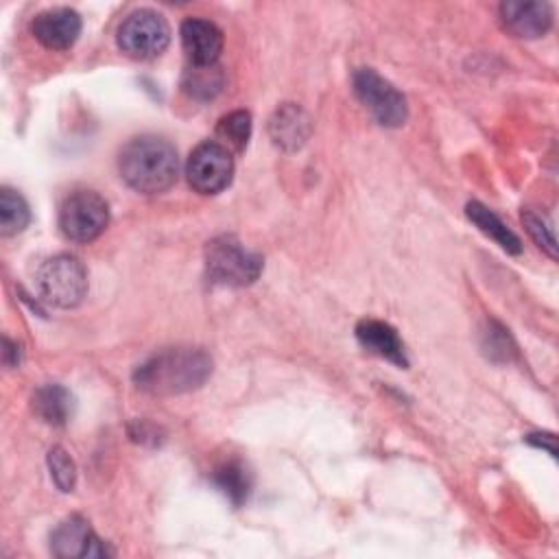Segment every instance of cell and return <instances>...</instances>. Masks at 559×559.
Listing matches in <instances>:
<instances>
[{
    "label": "cell",
    "mask_w": 559,
    "mask_h": 559,
    "mask_svg": "<svg viewBox=\"0 0 559 559\" xmlns=\"http://www.w3.org/2000/svg\"><path fill=\"white\" fill-rule=\"evenodd\" d=\"M212 373V358L197 347H168L133 371V382L151 395H179L199 389Z\"/></svg>",
    "instance_id": "1"
},
{
    "label": "cell",
    "mask_w": 559,
    "mask_h": 559,
    "mask_svg": "<svg viewBox=\"0 0 559 559\" xmlns=\"http://www.w3.org/2000/svg\"><path fill=\"white\" fill-rule=\"evenodd\" d=\"M179 170L175 146L159 135H140L127 142L118 155L122 181L140 194H159L168 190Z\"/></svg>",
    "instance_id": "2"
},
{
    "label": "cell",
    "mask_w": 559,
    "mask_h": 559,
    "mask_svg": "<svg viewBox=\"0 0 559 559\" xmlns=\"http://www.w3.org/2000/svg\"><path fill=\"white\" fill-rule=\"evenodd\" d=\"M41 299L57 308H74L87 293V271L83 262L70 253L48 258L35 275Z\"/></svg>",
    "instance_id": "3"
},
{
    "label": "cell",
    "mask_w": 559,
    "mask_h": 559,
    "mask_svg": "<svg viewBox=\"0 0 559 559\" xmlns=\"http://www.w3.org/2000/svg\"><path fill=\"white\" fill-rule=\"evenodd\" d=\"M205 271L214 284L247 286L258 280L262 271V258L234 236H218L205 247Z\"/></svg>",
    "instance_id": "4"
},
{
    "label": "cell",
    "mask_w": 559,
    "mask_h": 559,
    "mask_svg": "<svg viewBox=\"0 0 559 559\" xmlns=\"http://www.w3.org/2000/svg\"><path fill=\"white\" fill-rule=\"evenodd\" d=\"M109 223V205L94 190L70 192L59 207V229L72 242L96 240Z\"/></svg>",
    "instance_id": "5"
},
{
    "label": "cell",
    "mask_w": 559,
    "mask_h": 559,
    "mask_svg": "<svg viewBox=\"0 0 559 559\" xmlns=\"http://www.w3.org/2000/svg\"><path fill=\"white\" fill-rule=\"evenodd\" d=\"M118 48L131 59H153L162 55L170 41V28L162 13L138 9L118 26Z\"/></svg>",
    "instance_id": "6"
},
{
    "label": "cell",
    "mask_w": 559,
    "mask_h": 559,
    "mask_svg": "<svg viewBox=\"0 0 559 559\" xmlns=\"http://www.w3.org/2000/svg\"><path fill=\"white\" fill-rule=\"evenodd\" d=\"M354 94L365 109L382 127H402L408 118V105L393 83L382 79L373 68H358L354 72Z\"/></svg>",
    "instance_id": "7"
},
{
    "label": "cell",
    "mask_w": 559,
    "mask_h": 559,
    "mask_svg": "<svg viewBox=\"0 0 559 559\" xmlns=\"http://www.w3.org/2000/svg\"><path fill=\"white\" fill-rule=\"evenodd\" d=\"M234 175L231 151L221 142H201L186 162V177L192 190L199 194H216L225 190Z\"/></svg>",
    "instance_id": "8"
},
{
    "label": "cell",
    "mask_w": 559,
    "mask_h": 559,
    "mask_svg": "<svg viewBox=\"0 0 559 559\" xmlns=\"http://www.w3.org/2000/svg\"><path fill=\"white\" fill-rule=\"evenodd\" d=\"M50 550L61 559L74 557H107L111 550L107 544L92 531L90 522L81 515L66 518L50 535Z\"/></svg>",
    "instance_id": "9"
},
{
    "label": "cell",
    "mask_w": 559,
    "mask_h": 559,
    "mask_svg": "<svg viewBox=\"0 0 559 559\" xmlns=\"http://www.w3.org/2000/svg\"><path fill=\"white\" fill-rule=\"evenodd\" d=\"M31 33L50 50H68L81 35V17L68 7L46 9L35 15Z\"/></svg>",
    "instance_id": "10"
},
{
    "label": "cell",
    "mask_w": 559,
    "mask_h": 559,
    "mask_svg": "<svg viewBox=\"0 0 559 559\" xmlns=\"http://www.w3.org/2000/svg\"><path fill=\"white\" fill-rule=\"evenodd\" d=\"M181 46L190 66H212L223 50L221 28L203 17H188L181 22Z\"/></svg>",
    "instance_id": "11"
},
{
    "label": "cell",
    "mask_w": 559,
    "mask_h": 559,
    "mask_svg": "<svg viewBox=\"0 0 559 559\" xmlns=\"http://www.w3.org/2000/svg\"><path fill=\"white\" fill-rule=\"evenodd\" d=\"M500 22L511 35L535 39L550 28L552 9L548 2H502Z\"/></svg>",
    "instance_id": "12"
},
{
    "label": "cell",
    "mask_w": 559,
    "mask_h": 559,
    "mask_svg": "<svg viewBox=\"0 0 559 559\" xmlns=\"http://www.w3.org/2000/svg\"><path fill=\"white\" fill-rule=\"evenodd\" d=\"M356 336L365 349L371 354L397 365V367H408V358L404 352V343L397 336V332L378 319H362L356 325Z\"/></svg>",
    "instance_id": "13"
},
{
    "label": "cell",
    "mask_w": 559,
    "mask_h": 559,
    "mask_svg": "<svg viewBox=\"0 0 559 559\" xmlns=\"http://www.w3.org/2000/svg\"><path fill=\"white\" fill-rule=\"evenodd\" d=\"M269 133L280 148L297 151L310 135V118L299 105L284 103L273 111L269 120Z\"/></svg>",
    "instance_id": "14"
},
{
    "label": "cell",
    "mask_w": 559,
    "mask_h": 559,
    "mask_svg": "<svg viewBox=\"0 0 559 559\" xmlns=\"http://www.w3.org/2000/svg\"><path fill=\"white\" fill-rule=\"evenodd\" d=\"M72 393L61 384H46L33 395V411L52 426H61L72 415Z\"/></svg>",
    "instance_id": "15"
},
{
    "label": "cell",
    "mask_w": 559,
    "mask_h": 559,
    "mask_svg": "<svg viewBox=\"0 0 559 559\" xmlns=\"http://www.w3.org/2000/svg\"><path fill=\"white\" fill-rule=\"evenodd\" d=\"M465 214L485 236L496 240L504 251H509V253H520L522 251L520 238L489 207H485L483 203H478V201L467 203L465 205Z\"/></svg>",
    "instance_id": "16"
},
{
    "label": "cell",
    "mask_w": 559,
    "mask_h": 559,
    "mask_svg": "<svg viewBox=\"0 0 559 559\" xmlns=\"http://www.w3.org/2000/svg\"><path fill=\"white\" fill-rule=\"evenodd\" d=\"M225 85V74L223 70L212 63V66H190L183 72L181 87L188 96L199 98V100H210L214 98Z\"/></svg>",
    "instance_id": "17"
},
{
    "label": "cell",
    "mask_w": 559,
    "mask_h": 559,
    "mask_svg": "<svg viewBox=\"0 0 559 559\" xmlns=\"http://www.w3.org/2000/svg\"><path fill=\"white\" fill-rule=\"evenodd\" d=\"M31 221L28 203L24 197L11 188L0 190V231L2 236H13L22 231Z\"/></svg>",
    "instance_id": "18"
},
{
    "label": "cell",
    "mask_w": 559,
    "mask_h": 559,
    "mask_svg": "<svg viewBox=\"0 0 559 559\" xmlns=\"http://www.w3.org/2000/svg\"><path fill=\"white\" fill-rule=\"evenodd\" d=\"M216 135L221 140V144L227 148V151H245L249 138H251V116L249 111H231L227 116H223L218 120V127H216Z\"/></svg>",
    "instance_id": "19"
},
{
    "label": "cell",
    "mask_w": 559,
    "mask_h": 559,
    "mask_svg": "<svg viewBox=\"0 0 559 559\" xmlns=\"http://www.w3.org/2000/svg\"><path fill=\"white\" fill-rule=\"evenodd\" d=\"M214 483L234 504L245 502L247 493H249V487H251L249 474L238 461H229V463L221 465L214 472Z\"/></svg>",
    "instance_id": "20"
},
{
    "label": "cell",
    "mask_w": 559,
    "mask_h": 559,
    "mask_svg": "<svg viewBox=\"0 0 559 559\" xmlns=\"http://www.w3.org/2000/svg\"><path fill=\"white\" fill-rule=\"evenodd\" d=\"M522 223L526 227V231L531 234V238L537 242L539 249H544L550 258H557V240H555V231L552 225L546 216L533 212V210H524L522 212Z\"/></svg>",
    "instance_id": "21"
},
{
    "label": "cell",
    "mask_w": 559,
    "mask_h": 559,
    "mask_svg": "<svg viewBox=\"0 0 559 559\" xmlns=\"http://www.w3.org/2000/svg\"><path fill=\"white\" fill-rule=\"evenodd\" d=\"M48 467H50V478L57 485L59 491H72L76 483V467L70 454L63 448H52L48 452Z\"/></svg>",
    "instance_id": "22"
},
{
    "label": "cell",
    "mask_w": 559,
    "mask_h": 559,
    "mask_svg": "<svg viewBox=\"0 0 559 559\" xmlns=\"http://www.w3.org/2000/svg\"><path fill=\"white\" fill-rule=\"evenodd\" d=\"M526 441L533 443V445H537V448H544V450H546L548 454H552V456H555V452H557V448H555V435H548V432L528 435Z\"/></svg>",
    "instance_id": "23"
},
{
    "label": "cell",
    "mask_w": 559,
    "mask_h": 559,
    "mask_svg": "<svg viewBox=\"0 0 559 559\" xmlns=\"http://www.w3.org/2000/svg\"><path fill=\"white\" fill-rule=\"evenodd\" d=\"M2 354H4V362L9 367H17V362H20V347L15 343L4 338V352Z\"/></svg>",
    "instance_id": "24"
}]
</instances>
